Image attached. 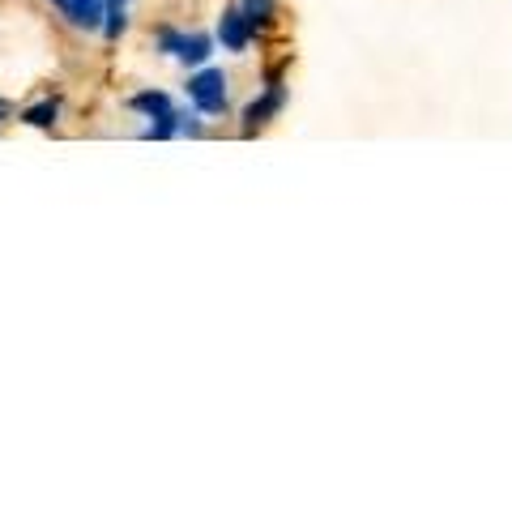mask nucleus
I'll list each match as a JSON object with an SVG mask.
<instances>
[{
	"instance_id": "f257e3e1",
	"label": "nucleus",
	"mask_w": 512,
	"mask_h": 512,
	"mask_svg": "<svg viewBox=\"0 0 512 512\" xmlns=\"http://www.w3.org/2000/svg\"><path fill=\"white\" fill-rule=\"evenodd\" d=\"M188 99L201 116H222L227 111V73L222 69H201L188 77Z\"/></svg>"
},
{
	"instance_id": "f03ea898",
	"label": "nucleus",
	"mask_w": 512,
	"mask_h": 512,
	"mask_svg": "<svg viewBox=\"0 0 512 512\" xmlns=\"http://www.w3.org/2000/svg\"><path fill=\"white\" fill-rule=\"evenodd\" d=\"M282 99H286V90H282V82L274 77V82H269V90L261 94V99H252V103H248V111H244V133H252V128H261L265 120H274L278 111H282Z\"/></svg>"
},
{
	"instance_id": "7ed1b4c3",
	"label": "nucleus",
	"mask_w": 512,
	"mask_h": 512,
	"mask_svg": "<svg viewBox=\"0 0 512 512\" xmlns=\"http://www.w3.org/2000/svg\"><path fill=\"white\" fill-rule=\"evenodd\" d=\"M218 39L227 52H248V43H252V26L244 18V9H227L218 18Z\"/></svg>"
},
{
	"instance_id": "20e7f679",
	"label": "nucleus",
	"mask_w": 512,
	"mask_h": 512,
	"mask_svg": "<svg viewBox=\"0 0 512 512\" xmlns=\"http://www.w3.org/2000/svg\"><path fill=\"white\" fill-rule=\"evenodd\" d=\"M60 9H64V18H69L73 26L94 30V26H103L107 0H60Z\"/></svg>"
},
{
	"instance_id": "39448f33",
	"label": "nucleus",
	"mask_w": 512,
	"mask_h": 512,
	"mask_svg": "<svg viewBox=\"0 0 512 512\" xmlns=\"http://www.w3.org/2000/svg\"><path fill=\"white\" fill-rule=\"evenodd\" d=\"M128 107L141 111V116H150V120H163L167 111H171V99H167L163 90H141V94H133V99H128Z\"/></svg>"
},
{
	"instance_id": "423d86ee",
	"label": "nucleus",
	"mask_w": 512,
	"mask_h": 512,
	"mask_svg": "<svg viewBox=\"0 0 512 512\" xmlns=\"http://www.w3.org/2000/svg\"><path fill=\"white\" fill-rule=\"evenodd\" d=\"M210 52H214V39L210 35H184L180 39V52H175V56H180L184 64H205V60H210Z\"/></svg>"
},
{
	"instance_id": "0eeeda50",
	"label": "nucleus",
	"mask_w": 512,
	"mask_h": 512,
	"mask_svg": "<svg viewBox=\"0 0 512 512\" xmlns=\"http://www.w3.org/2000/svg\"><path fill=\"white\" fill-rule=\"evenodd\" d=\"M56 116H60V103L47 99V103H39V107H26V111H22V124H30V128H52Z\"/></svg>"
},
{
	"instance_id": "6e6552de",
	"label": "nucleus",
	"mask_w": 512,
	"mask_h": 512,
	"mask_svg": "<svg viewBox=\"0 0 512 512\" xmlns=\"http://www.w3.org/2000/svg\"><path fill=\"white\" fill-rule=\"evenodd\" d=\"M244 18L252 30H265L274 22V0H244Z\"/></svg>"
},
{
	"instance_id": "1a4fd4ad",
	"label": "nucleus",
	"mask_w": 512,
	"mask_h": 512,
	"mask_svg": "<svg viewBox=\"0 0 512 512\" xmlns=\"http://www.w3.org/2000/svg\"><path fill=\"white\" fill-rule=\"evenodd\" d=\"M124 26H128L124 5H107V13H103V30H107V39H120V35H124Z\"/></svg>"
},
{
	"instance_id": "9d476101",
	"label": "nucleus",
	"mask_w": 512,
	"mask_h": 512,
	"mask_svg": "<svg viewBox=\"0 0 512 512\" xmlns=\"http://www.w3.org/2000/svg\"><path fill=\"white\" fill-rule=\"evenodd\" d=\"M180 30H163V35H158V52H163V56H175V52H180Z\"/></svg>"
},
{
	"instance_id": "9b49d317",
	"label": "nucleus",
	"mask_w": 512,
	"mask_h": 512,
	"mask_svg": "<svg viewBox=\"0 0 512 512\" xmlns=\"http://www.w3.org/2000/svg\"><path fill=\"white\" fill-rule=\"evenodd\" d=\"M9 116V103H0V120H5Z\"/></svg>"
},
{
	"instance_id": "f8f14e48",
	"label": "nucleus",
	"mask_w": 512,
	"mask_h": 512,
	"mask_svg": "<svg viewBox=\"0 0 512 512\" xmlns=\"http://www.w3.org/2000/svg\"><path fill=\"white\" fill-rule=\"evenodd\" d=\"M107 5H128V0H107Z\"/></svg>"
},
{
	"instance_id": "ddd939ff",
	"label": "nucleus",
	"mask_w": 512,
	"mask_h": 512,
	"mask_svg": "<svg viewBox=\"0 0 512 512\" xmlns=\"http://www.w3.org/2000/svg\"><path fill=\"white\" fill-rule=\"evenodd\" d=\"M56 5H60V0H56Z\"/></svg>"
}]
</instances>
